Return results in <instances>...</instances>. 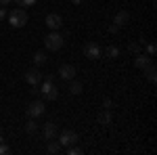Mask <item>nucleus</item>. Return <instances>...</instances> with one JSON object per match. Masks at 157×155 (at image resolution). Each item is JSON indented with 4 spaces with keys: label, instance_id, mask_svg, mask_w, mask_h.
<instances>
[{
    "label": "nucleus",
    "instance_id": "bb28decb",
    "mask_svg": "<svg viewBox=\"0 0 157 155\" xmlns=\"http://www.w3.org/2000/svg\"><path fill=\"white\" fill-rule=\"evenodd\" d=\"M2 19H6V9H4V6H0V21H2Z\"/></svg>",
    "mask_w": 157,
    "mask_h": 155
},
{
    "label": "nucleus",
    "instance_id": "6e6552de",
    "mask_svg": "<svg viewBox=\"0 0 157 155\" xmlns=\"http://www.w3.org/2000/svg\"><path fill=\"white\" fill-rule=\"evenodd\" d=\"M84 57H88V59H98L101 57V48H98L97 42H86L84 44Z\"/></svg>",
    "mask_w": 157,
    "mask_h": 155
},
{
    "label": "nucleus",
    "instance_id": "c85d7f7f",
    "mask_svg": "<svg viewBox=\"0 0 157 155\" xmlns=\"http://www.w3.org/2000/svg\"><path fill=\"white\" fill-rule=\"evenodd\" d=\"M73 4H82V0H71Z\"/></svg>",
    "mask_w": 157,
    "mask_h": 155
},
{
    "label": "nucleus",
    "instance_id": "20e7f679",
    "mask_svg": "<svg viewBox=\"0 0 157 155\" xmlns=\"http://www.w3.org/2000/svg\"><path fill=\"white\" fill-rule=\"evenodd\" d=\"M59 136V145L61 147H71V145H75L80 138H78V132L73 130H63L61 134H57Z\"/></svg>",
    "mask_w": 157,
    "mask_h": 155
},
{
    "label": "nucleus",
    "instance_id": "dca6fc26",
    "mask_svg": "<svg viewBox=\"0 0 157 155\" xmlns=\"http://www.w3.org/2000/svg\"><path fill=\"white\" fill-rule=\"evenodd\" d=\"M105 57H107V59H117V57H120V48L117 46H107L105 48Z\"/></svg>",
    "mask_w": 157,
    "mask_h": 155
},
{
    "label": "nucleus",
    "instance_id": "aec40b11",
    "mask_svg": "<svg viewBox=\"0 0 157 155\" xmlns=\"http://www.w3.org/2000/svg\"><path fill=\"white\" fill-rule=\"evenodd\" d=\"M147 55H149V57H155V55H157L155 42H149V44H147Z\"/></svg>",
    "mask_w": 157,
    "mask_h": 155
},
{
    "label": "nucleus",
    "instance_id": "cd10ccee",
    "mask_svg": "<svg viewBox=\"0 0 157 155\" xmlns=\"http://www.w3.org/2000/svg\"><path fill=\"white\" fill-rule=\"evenodd\" d=\"M9 2H11V0H0V6H6Z\"/></svg>",
    "mask_w": 157,
    "mask_h": 155
},
{
    "label": "nucleus",
    "instance_id": "f257e3e1",
    "mask_svg": "<svg viewBox=\"0 0 157 155\" xmlns=\"http://www.w3.org/2000/svg\"><path fill=\"white\" fill-rule=\"evenodd\" d=\"M6 19L13 27H23L27 25V13L23 9H13L11 13H6Z\"/></svg>",
    "mask_w": 157,
    "mask_h": 155
},
{
    "label": "nucleus",
    "instance_id": "39448f33",
    "mask_svg": "<svg viewBox=\"0 0 157 155\" xmlns=\"http://www.w3.org/2000/svg\"><path fill=\"white\" fill-rule=\"evenodd\" d=\"M44 101H32L29 105H27V118H40L42 113H44Z\"/></svg>",
    "mask_w": 157,
    "mask_h": 155
},
{
    "label": "nucleus",
    "instance_id": "b1692460",
    "mask_svg": "<svg viewBox=\"0 0 157 155\" xmlns=\"http://www.w3.org/2000/svg\"><path fill=\"white\" fill-rule=\"evenodd\" d=\"M103 107H105V109H109V111H111V107H113V101H111L109 96H105V99H103Z\"/></svg>",
    "mask_w": 157,
    "mask_h": 155
},
{
    "label": "nucleus",
    "instance_id": "7ed1b4c3",
    "mask_svg": "<svg viewBox=\"0 0 157 155\" xmlns=\"http://www.w3.org/2000/svg\"><path fill=\"white\" fill-rule=\"evenodd\" d=\"M63 44H65V40H63V36H61L59 32H50L48 36L44 38V46L48 48V50H61Z\"/></svg>",
    "mask_w": 157,
    "mask_h": 155
},
{
    "label": "nucleus",
    "instance_id": "f3484780",
    "mask_svg": "<svg viewBox=\"0 0 157 155\" xmlns=\"http://www.w3.org/2000/svg\"><path fill=\"white\" fill-rule=\"evenodd\" d=\"M34 63H36V67H40V65H44V63H46V55H44L42 50H38L36 55H34Z\"/></svg>",
    "mask_w": 157,
    "mask_h": 155
},
{
    "label": "nucleus",
    "instance_id": "1a4fd4ad",
    "mask_svg": "<svg viewBox=\"0 0 157 155\" xmlns=\"http://www.w3.org/2000/svg\"><path fill=\"white\" fill-rule=\"evenodd\" d=\"M75 67L73 65H69V63H65V65H61L59 67V78L61 80H73L75 78Z\"/></svg>",
    "mask_w": 157,
    "mask_h": 155
},
{
    "label": "nucleus",
    "instance_id": "423d86ee",
    "mask_svg": "<svg viewBox=\"0 0 157 155\" xmlns=\"http://www.w3.org/2000/svg\"><path fill=\"white\" fill-rule=\"evenodd\" d=\"M25 82L29 84V86H38V84L42 82V73L38 67H29L27 72H25Z\"/></svg>",
    "mask_w": 157,
    "mask_h": 155
},
{
    "label": "nucleus",
    "instance_id": "f03ea898",
    "mask_svg": "<svg viewBox=\"0 0 157 155\" xmlns=\"http://www.w3.org/2000/svg\"><path fill=\"white\" fill-rule=\"evenodd\" d=\"M42 86L38 88L40 92H42V96L46 99V101H57L59 99V88L52 84V80H44V82H40Z\"/></svg>",
    "mask_w": 157,
    "mask_h": 155
},
{
    "label": "nucleus",
    "instance_id": "0eeeda50",
    "mask_svg": "<svg viewBox=\"0 0 157 155\" xmlns=\"http://www.w3.org/2000/svg\"><path fill=\"white\" fill-rule=\"evenodd\" d=\"M44 23L48 25L52 32H57V29H61V25H63V17H61L59 13H50V15H46Z\"/></svg>",
    "mask_w": 157,
    "mask_h": 155
},
{
    "label": "nucleus",
    "instance_id": "4be33fe9",
    "mask_svg": "<svg viewBox=\"0 0 157 155\" xmlns=\"http://www.w3.org/2000/svg\"><path fill=\"white\" fill-rule=\"evenodd\" d=\"M19 6H32V4H36V0H15Z\"/></svg>",
    "mask_w": 157,
    "mask_h": 155
},
{
    "label": "nucleus",
    "instance_id": "9d476101",
    "mask_svg": "<svg viewBox=\"0 0 157 155\" xmlns=\"http://www.w3.org/2000/svg\"><path fill=\"white\" fill-rule=\"evenodd\" d=\"M57 134H59L57 124H55V122H46V124H44V138H46V141H52V138H57Z\"/></svg>",
    "mask_w": 157,
    "mask_h": 155
},
{
    "label": "nucleus",
    "instance_id": "c756f323",
    "mask_svg": "<svg viewBox=\"0 0 157 155\" xmlns=\"http://www.w3.org/2000/svg\"><path fill=\"white\" fill-rule=\"evenodd\" d=\"M0 143H2V134H0Z\"/></svg>",
    "mask_w": 157,
    "mask_h": 155
},
{
    "label": "nucleus",
    "instance_id": "a878e982",
    "mask_svg": "<svg viewBox=\"0 0 157 155\" xmlns=\"http://www.w3.org/2000/svg\"><path fill=\"white\" fill-rule=\"evenodd\" d=\"M117 32H120V27H117V25H109V34H117Z\"/></svg>",
    "mask_w": 157,
    "mask_h": 155
},
{
    "label": "nucleus",
    "instance_id": "393cba45",
    "mask_svg": "<svg viewBox=\"0 0 157 155\" xmlns=\"http://www.w3.org/2000/svg\"><path fill=\"white\" fill-rule=\"evenodd\" d=\"M11 153V147H6L4 143H0V155H9Z\"/></svg>",
    "mask_w": 157,
    "mask_h": 155
},
{
    "label": "nucleus",
    "instance_id": "2eb2a0df",
    "mask_svg": "<svg viewBox=\"0 0 157 155\" xmlns=\"http://www.w3.org/2000/svg\"><path fill=\"white\" fill-rule=\"evenodd\" d=\"M25 132H27V134H36V132H38V122H36V118H29V122L25 124Z\"/></svg>",
    "mask_w": 157,
    "mask_h": 155
},
{
    "label": "nucleus",
    "instance_id": "4468645a",
    "mask_svg": "<svg viewBox=\"0 0 157 155\" xmlns=\"http://www.w3.org/2000/svg\"><path fill=\"white\" fill-rule=\"evenodd\" d=\"M97 119H98V124H103V126H109V124H111V111H109V109L101 111Z\"/></svg>",
    "mask_w": 157,
    "mask_h": 155
},
{
    "label": "nucleus",
    "instance_id": "a211bd4d",
    "mask_svg": "<svg viewBox=\"0 0 157 155\" xmlns=\"http://www.w3.org/2000/svg\"><path fill=\"white\" fill-rule=\"evenodd\" d=\"M46 151H48L50 155L59 153V151H61V145H59V141H55V138H52V141L48 143V149H46Z\"/></svg>",
    "mask_w": 157,
    "mask_h": 155
},
{
    "label": "nucleus",
    "instance_id": "9b49d317",
    "mask_svg": "<svg viewBox=\"0 0 157 155\" xmlns=\"http://www.w3.org/2000/svg\"><path fill=\"white\" fill-rule=\"evenodd\" d=\"M134 65H136L138 69H145V67H149V65H151V57H149V55H145V52H138V55L134 57Z\"/></svg>",
    "mask_w": 157,
    "mask_h": 155
},
{
    "label": "nucleus",
    "instance_id": "ddd939ff",
    "mask_svg": "<svg viewBox=\"0 0 157 155\" xmlns=\"http://www.w3.org/2000/svg\"><path fill=\"white\" fill-rule=\"evenodd\" d=\"M143 72L147 73V80H149V82H151V84H153V82H155V80H157V67H155V65H153V63H151L149 67H145Z\"/></svg>",
    "mask_w": 157,
    "mask_h": 155
},
{
    "label": "nucleus",
    "instance_id": "f8f14e48",
    "mask_svg": "<svg viewBox=\"0 0 157 155\" xmlns=\"http://www.w3.org/2000/svg\"><path fill=\"white\" fill-rule=\"evenodd\" d=\"M128 21H130V13L128 11H120V13H115V17H113V25H117V27H124Z\"/></svg>",
    "mask_w": 157,
    "mask_h": 155
},
{
    "label": "nucleus",
    "instance_id": "5701e85b",
    "mask_svg": "<svg viewBox=\"0 0 157 155\" xmlns=\"http://www.w3.org/2000/svg\"><path fill=\"white\" fill-rule=\"evenodd\" d=\"M67 153H69V155H82V149H80V147H73V145H71V147L67 149Z\"/></svg>",
    "mask_w": 157,
    "mask_h": 155
},
{
    "label": "nucleus",
    "instance_id": "6ab92c4d",
    "mask_svg": "<svg viewBox=\"0 0 157 155\" xmlns=\"http://www.w3.org/2000/svg\"><path fill=\"white\" fill-rule=\"evenodd\" d=\"M69 92H71V95H82V84L75 82V80H71V84H69Z\"/></svg>",
    "mask_w": 157,
    "mask_h": 155
},
{
    "label": "nucleus",
    "instance_id": "412c9836",
    "mask_svg": "<svg viewBox=\"0 0 157 155\" xmlns=\"http://www.w3.org/2000/svg\"><path fill=\"white\" fill-rule=\"evenodd\" d=\"M140 46H143V44H140V42H132V44H130V46H128V50H130V52H132V55H138V52H140Z\"/></svg>",
    "mask_w": 157,
    "mask_h": 155
}]
</instances>
